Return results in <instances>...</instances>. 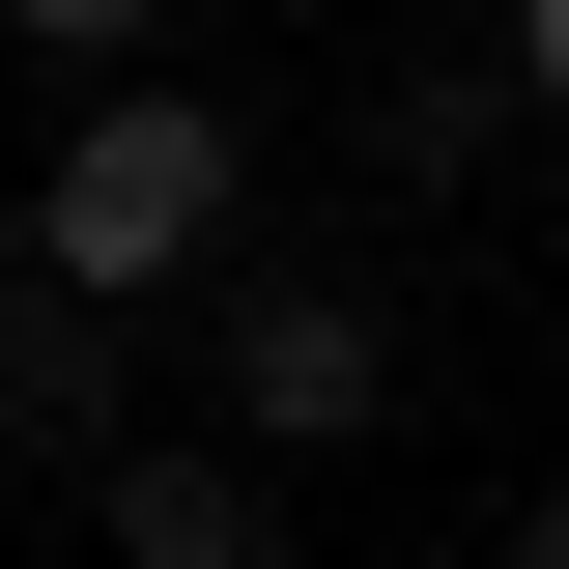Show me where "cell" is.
<instances>
[{"mask_svg":"<svg viewBox=\"0 0 569 569\" xmlns=\"http://www.w3.org/2000/svg\"><path fill=\"white\" fill-rule=\"evenodd\" d=\"M228 200H257V142L200 114V86H114V114H58V171H29V257L86 284V313H142V284H200Z\"/></svg>","mask_w":569,"mask_h":569,"instance_id":"cell-1","label":"cell"},{"mask_svg":"<svg viewBox=\"0 0 569 569\" xmlns=\"http://www.w3.org/2000/svg\"><path fill=\"white\" fill-rule=\"evenodd\" d=\"M370 399H399V313L370 284H228V427L257 456H370Z\"/></svg>","mask_w":569,"mask_h":569,"instance_id":"cell-2","label":"cell"},{"mask_svg":"<svg viewBox=\"0 0 569 569\" xmlns=\"http://www.w3.org/2000/svg\"><path fill=\"white\" fill-rule=\"evenodd\" d=\"M0 456H114V313L0 228Z\"/></svg>","mask_w":569,"mask_h":569,"instance_id":"cell-3","label":"cell"},{"mask_svg":"<svg viewBox=\"0 0 569 569\" xmlns=\"http://www.w3.org/2000/svg\"><path fill=\"white\" fill-rule=\"evenodd\" d=\"M114 569H284V512L228 456H114Z\"/></svg>","mask_w":569,"mask_h":569,"instance_id":"cell-4","label":"cell"},{"mask_svg":"<svg viewBox=\"0 0 569 569\" xmlns=\"http://www.w3.org/2000/svg\"><path fill=\"white\" fill-rule=\"evenodd\" d=\"M485 114H512V58H399L370 86V171H485Z\"/></svg>","mask_w":569,"mask_h":569,"instance_id":"cell-5","label":"cell"},{"mask_svg":"<svg viewBox=\"0 0 569 569\" xmlns=\"http://www.w3.org/2000/svg\"><path fill=\"white\" fill-rule=\"evenodd\" d=\"M512 114H569V0H512Z\"/></svg>","mask_w":569,"mask_h":569,"instance_id":"cell-6","label":"cell"},{"mask_svg":"<svg viewBox=\"0 0 569 569\" xmlns=\"http://www.w3.org/2000/svg\"><path fill=\"white\" fill-rule=\"evenodd\" d=\"M512 569H569V485H541V512H512Z\"/></svg>","mask_w":569,"mask_h":569,"instance_id":"cell-7","label":"cell"}]
</instances>
